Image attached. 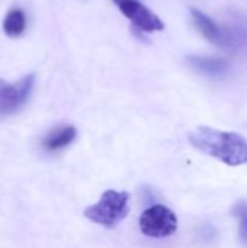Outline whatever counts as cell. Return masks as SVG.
I'll list each match as a JSON object with an SVG mask.
<instances>
[{
    "instance_id": "obj_1",
    "label": "cell",
    "mask_w": 247,
    "mask_h": 248,
    "mask_svg": "<svg viewBox=\"0 0 247 248\" xmlns=\"http://www.w3.org/2000/svg\"><path fill=\"white\" fill-rule=\"evenodd\" d=\"M191 144L199 151L236 167L247 164V140L236 132L199 126L189 132Z\"/></svg>"
},
{
    "instance_id": "obj_2",
    "label": "cell",
    "mask_w": 247,
    "mask_h": 248,
    "mask_svg": "<svg viewBox=\"0 0 247 248\" xmlns=\"http://www.w3.org/2000/svg\"><path fill=\"white\" fill-rule=\"evenodd\" d=\"M128 209L130 195L127 192L106 190L98 203L86 208L84 217L95 224L112 228L127 217Z\"/></svg>"
},
{
    "instance_id": "obj_3",
    "label": "cell",
    "mask_w": 247,
    "mask_h": 248,
    "mask_svg": "<svg viewBox=\"0 0 247 248\" xmlns=\"http://www.w3.org/2000/svg\"><path fill=\"white\" fill-rule=\"evenodd\" d=\"M140 230L144 235L165 238L176 232L178 218L172 209L165 205H154L146 209L140 217Z\"/></svg>"
},
{
    "instance_id": "obj_4",
    "label": "cell",
    "mask_w": 247,
    "mask_h": 248,
    "mask_svg": "<svg viewBox=\"0 0 247 248\" xmlns=\"http://www.w3.org/2000/svg\"><path fill=\"white\" fill-rule=\"evenodd\" d=\"M192 19L198 31L213 44L224 48H236L242 44V39L239 38L237 32H234L230 28L220 26L214 19L202 13L201 10L192 9L191 10Z\"/></svg>"
},
{
    "instance_id": "obj_5",
    "label": "cell",
    "mask_w": 247,
    "mask_h": 248,
    "mask_svg": "<svg viewBox=\"0 0 247 248\" xmlns=\"http://www.w3.org/2000/svg\"><path fill=\"white\" fill-rule=\"evenodd\" d=\"M121 9V12L141 31L144 32H156L163 31L165 23L160 20V17L153 13L148 7H146L138 0H121L116 3Z\"/></svg>"
},
{
    "instance_id": "obj_6",
    "label": "cell",
    "mask_w": 247,
    "mask_h": 248,
    "mask_svg": "<svg viewBox=\"0 0 247 248\" xmlns=\"http://www.w3.org/2000/svg\"><path fill=\"white\" fill-rule=\"evenodd\" d=\"M33 81L35 76L29 74L15 86H7L0 93V115H10L22 108L32 92Z\"/></svg>"
},
{
    "instance_id": "obj_7",
    "label": "cell",
    "mask_w": 247,
    "mask_h": 248,
    "mask_svg": "<svg viewBox=\"0 0 247 248\" xmlns=\"http://www.w3.org/2000/svg\"><path fill=\"white\" fill-rule=\"evenodd\" d=\"M186 62L191 68L205 76H223L229 70V61L215 57L189 55L186 57Z\"/></svg>"
},
{
    "instance_id": "obj_8",
    "label": "cell",
    "mask_w": 247,
    "mask_h": 248,
    "mask_svg": "<svg viewBox=\"0 0 247 248\" xmlns=\"http://www.w3.org/2000/svg\"><path fill=\"white\" fill-rule=\"evenodd\" d=\"M76 135H77V131L74 126L57 128L47 135V138L42 141V145L47 151L54 153V151H58V150L67 147L68 144H71L74 141Z\"/></svg>"
},
{
    "instance_id": "obj_9",
    "label": "cell",
    "mask_w": 247,
    "mask_h": 248,
    "mask_svg": "<svg viewBox=\"0 0 247 248\" xmlns=\"http://www.w3.org/2000/svg\"><path fill=\"white\" fill-rule=\"evenodd\" d=\"M26 28V17L25 13L20 9H13L7 13L4 22H3V31L7 36L15 38L23 33Z\"/></svg>"
},
{
    "instance_id": "obj_10",
    "label": "cell",
    "mask_w": 247,
    "mask_h": 248,
    "mask_svg": "<svg viewBox=\"0 0 247 248\" xmlns=\"http://www.w3.org/2000/svg\"><path fill=\"white\" fill-rule=\"evenodd\" d=\"M234 215L239 218V224H240V237L243 241L247 243V203L242 202L239 205H236L234 208Z\"/></svg>"
},
{
    "instance_id": "obj_11",
    "label": "cell",
    "mask_w": 247,
    "mask_h": 248,
    "mask_svg": "<svg viewBox=\"0 0 247 248\" xmlns=\"http://www.w3.org/2000/svg\"><path fill=\"white\" fill-rule=\"evenodd\" d=\"M7 86H9V84H7L6 81H3V80L0 78V93H1V92H3V90H4V89L7 87Z\"/></svg>"
},
{
    "instance_id": "obj_12",
    "label": "cell",
    "mask_w": 247,
    "mask_h": 248,
    "mask_svg": "<svg viewBox=\"0 0 247 248\" xmlns=\"http://www.w3.org/2000/svg\"><path fill=\"white\" fill-rule=\"evenodd\" d=\"M114 1H115V3H119V1H121V0H114Z\"/></svg>"
}]
</instances>
